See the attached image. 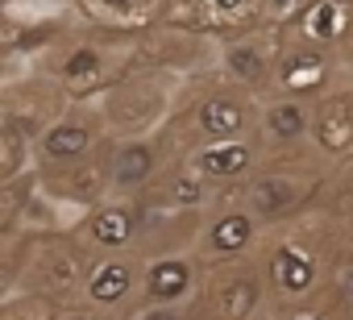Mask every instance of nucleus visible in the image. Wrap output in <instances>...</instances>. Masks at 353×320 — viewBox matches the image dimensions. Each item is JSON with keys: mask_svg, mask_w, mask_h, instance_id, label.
Segmentation results:
<instances>
[{"mask_svg": "<svg viewBox=\"0 0 353 320\" xmlns=\"http://www.w3.org/2000/svg\"><path fill=\"white\" fill-rule=\"evenodd\" d=\"M250 163H254V146L237 137H208L192 154V171L200 179H233V175H245Z\"/></svg>", "mask_w": 353, "mask_h": 320, "instance_id": "obj_1", "label": "nucleus"}, {"mask_svg": "<svg viewBox=\"0 0 353 320\" xmlns=\"http://www.w3.org/2000/svg\"><path fill=\"white\" fill-rule=\"evenodd\" d=\"M295 21L307 42H320V46L345 42L353 30V0H307V9Z\"/></svg>", "mask_w": 353, "mask_h": 320, "instance_id": "obj_2", "label": "nucleus"}, {"mask_svg": "<svg viewBox=\"0 0 353 320\" xmlns=\"http://www.w3.org/2000/svg\"><path fill=\"white\" fill-rule=\"evenodd\" d=\"M324 75H328V54H324V46L320 42H299V50H291L287 59H283V67H279V83L287 88V92H312V88H320L324 83Z\"/></svg>", "mask_w": 353, "mask_h": 320, "instance_id": "obj_3", "label": "nucleus"}, {"mask_svg": "<svg viewBox=\"0 0 353 320\" xmlns=\"http://www.w3.org/2000/svg\"><path fill=\"white\" fill-rule=\"evenodd\" d=\"M83 9V17L100 21V26H112V30H133V26H145L162 0H75Z\"/></svg>", "mask_w": 353, "mask_h": 320, "instance_id": "obj_4", "label": "nucleus"}, {"mask_svg": "<svg viewBox=\"0 0 353 320\" xmlns=\"http://www.w3.org/2000/svg\"><path fill=\"white\" fill-rule=\"evenodd\" d=\"M59 75H63L67 92H75V96L96 92V88L104 83V50H100L96 42H79V46L63 59Z\"/></svg>", "mask_w": 353, "mask_h": 320, "instance_id": "obj_5", "label": "nucleus"}, {"mask_svg": "<svg viewBox=\"0 0 353 320\" xmlns=\"http://www.w3.org/2000/svg\"><path fill=\"white\" fill-rule=\"evenodd\" d=\"M133 229H137V212H129L125 204H100L92 208L88 217V237L104 250H121L133 241Z\"/></svg>", "mask_w": 353, "mask_h": 320, "instance_id": "obj_6", "label": "nucleus"}, {"mask_svg": "<svg viewBox=\"0 0 353 320\" xmlns=\"http://www.w3.org/2000/svg\"><path fill=\"white\" fill-rule=\"evenodd\" d=\"M92 129L83 121H59L42 133V154L50 158V163H75V158H83L92 150Z\"/></svg>", "mask_w": 353, "mask_h": 320, "instance_id": "obj_7", "label": "nucleus"}, {"mask_svg": "<svg viewBox=\"0 0 353 320\" xmlns=\"http://www.w3.org/2000/svg\"><path fill=\"white\" fill-rule=\"evenodd\" d=\"M312 129H316V141L332 154L349 150L353 146V108L349 100H328L316 117H312Z\"/></svg>", "mask_w": 353, "mask_h": 320, "instance_id": "obj_8", "label": "nucleus"}, {"mask_svg": "<svg viewBox=\"0 0 353 320\" xmlns=\"http://www.w3.org/2000/svg\"><path fill=\"white\" fill-rule=\"evenodd\" d=\"M179 9H192L196 21L208 26H245L262 13V0H174Z\"/></svg>", "mask_w": 353, "mask_h": 320, "instance_id": "obj_9", "label": "nucleus"}, {"mask_svg": "<svg viewBox=\"0 0 353 320\" xmlns=\"http://www.w3.org/2000/svg\"><path fill=\"white\" fill-rule=\"evenodd\" d=\"M196 125H200L204 137H233L245 125V104L233 100V96H212V100L200 104Z\"/></svg>", "mask_w": 353, "mask_h": 320, "instance_id": "obj_10", "label": "nucleus"}, {"mask_svg": "<svg viewBox=\"0 0 353 320\" xmlns=\"http://www.w3.org/2000/svg\"><path fill=\"white\" fill-rule=\"evenodd\" d=\"M150 175H154V146H145V141L121 146L117 158H112V167H108V179H112L117 188H137V183H145Z\"/></svg>", "mask_w": 353, "mask_h": 320, "instance_id": "obj_11", "label": "nucleus"}, {"mask_svg": "<svg viewBox=\"0 0 353 320\" xmlns=\"http://www.w3.org/2000/svg\"><path fill=\"white\" fill-rule=\"evenodd\" d=\"M270 274L283 291H307L316 283V266L299 246H279L274 258H270Z\"/></svg>", "mask_w": 353, "mask_h": 320, "instance_id": "obj_12", "label": "nucleus"}, {"mask_svg": "<svg viewBox=\"0 0 353 320\" xmlns=\"http://www.w3.org/2000/svg\"><path fill=\"white\" fill-rule=\"evenodd\" d=\"M145 287H150V295H154V299L174 303V299H179V295L192 287V266H188L183 258H162V262H154V266H150Z\"/></svg>", "mask_w": 353, "mask_h": 320, "instance_id": "obj_13", "label": "nucleus"}, {"mask_svg": "<svg viewBox=\"0 0 353 320\" xmlns=\"http://www.w3.org/2000/svg\"><path fill=\"white\" fill-rule=\"evenodd\" d=\"M254 241V217L250 212H225L212 229H208V246L216 254H237Z\"/></svg>", "mask_w": 353, "mask_h": 320, "instance_id": "obj_14", "label": "nucleus"}, {"mask_svg": "<svg viewBox=\"0 0 353 320\" xmlns=\"http://www.w3.org/2000/svg\"><path fill=\"white\" fill-rule=\"evenodd\" d=\"M254 303H258V283H254V274L233 270V274H225V279L216 283V308H221L225 316H245Z\"/></svg>", "mask_w": 353, "mask_h": 320, "instance_id": "obj_15", "label": "nucleus"}, {"mask_svg": "<svg viewBox=\"0 0 353 320\" xmlns=\"http://www.w3.org/2000/svg\"><path fill=\"white\" fill-rule=\"evenodd\" d=\"M225 67L233 71V79L241 83H262L270 75V63H266V50L258 42H233L225 50Z\"/></svg>", "mask_w": 353, "mask_h": 320, "instance_id": "obj_16", "label": "nucleus"}, {"mask_svg": "<svg viewBox=\"0 0 353 320\" xmlns=\"http://www.w3.org/2000/svg\"><path fill=\"white\" fill-rule=\"evenodd\" d=\"M307 125H312V117L299 100H283V104L266 108V137L270 141H299V133Z\"/></svg>", "mask_w": 353, "mask_h": 320, "instance_id": "obj_17", "label": "nucleus"}, {"mask_svg": "<svg viewBox=\"0 0 353 320\" xmlns=\"http://www.w3.org/2000/svg\"><path fill=\"white\" fill-rule=\"evenodd\" d=\"M129 287H133V270H129L125 262H104V266H96L92 279H88V295H92L96 303H117Z\"/></svg>", "mask_w": 353, "mask_h": 320, "instance_id": "obj_18", "label": "nucleus"}, {"mask_svg": "<svg viewBox=\"0 0 353 320\" xmlns=\"http://www.w3.org/2000/svg\"><path fill=\"white\" fill-rule=\"evenodd\" d=\"M250 196H254V204H258L262 212H270V217L299 208V192H295V188H291L283 175H266V179H258Z\"/></svg>", "mask_w": 353, "mask_h": 320, "instance_id": "obj_19", "label": "nucleus"}, {"mask_svg": "<svg viewBox=\"0 0 353 320\" xmlns=\"http://www.w3.org/2000/svg\"><path fill=\"white\" fill-rule=\"evenodd\" d=\"M307 9V0H262L266 17H299Z\"/></svg>", "mask_w": 353, "mask_h": 320, "instance_id": "obj_20", "label": "nucleus"}, {"mask_svg": "<svg viewBox=\"0 0 353 320\" xmlns=\"http://www.w3.org/2000/svg\"><path fill=\"white\" fill-rule=\"evenodd\" d=\"M5 5H21V0H5ZM34 5H63V0H34Z\"/></svg>", "mask_w": 353, "mask_h": 320, "instance_id": "obj_21", "label": "nucleus"}, {"mask_svg": "<svg viewBox=\"0 0 353 320\" xmlns=\"http://www.w3.org/2000/svg\"><path fill=\"white\" fill-rule=\"evenodd\" d=\"M345 291H349V299H353V270H345Z\"/></svg>", "mask_w": 353, "mask_h": 320, "instance_id": "obj_22", "label": "nucleus"}, {"mask_svg": "<svg viewBox=\"0 0 353 320\" xmlns=\"http://www.w3.org/2000/svg\"><path fill=\"white\" fill-rule=\"evenodd\" d=\"M154 320H170V316H166V312H158V316H154Z\"/></svg>", "mask_w": 353, "mask_h": 320, "instance_id": "obj_23", "label": "nucleus"}, {"mask_svg": "<svg viewBox=\"0 0 353 320\" xmlns=\"http://www.w3.org/2000/svg\"><path fill=\"white\" fill-rule=\"evenodd\" d=\"M71 320H96V316H71Z\"/></svg>", "mask_w": 353, "mask_h": 320, "instance_id": "obj_24", "label": "nucleus"}, {"mask_svg": "<svg viewBox=\"0 0 353 320\" xmlns=\"http://www.w3.org/2000/svg\"><path fill=\"white\" fill-rule=\"evenodd\" d=\"M299 320H320V316H299Z\"/></svg>", "mask_w": 353, "mask_h": 320, "instance_id": "obj_25", "label": "nucleus"}, {"mask_svg": "<svg viewBox=\"0 0 353 320\" xmlns=\"http://www.w3.org/2000/svg\"><path fill=\"white\" fill-rule=\"evenodd\" d=\"M349 50H353V30H349Z\"/></svg>", "mask_w": 353, "mask_h": 320, "instance_id": "obj_26", "label": "nucleus"}]
</instances>
